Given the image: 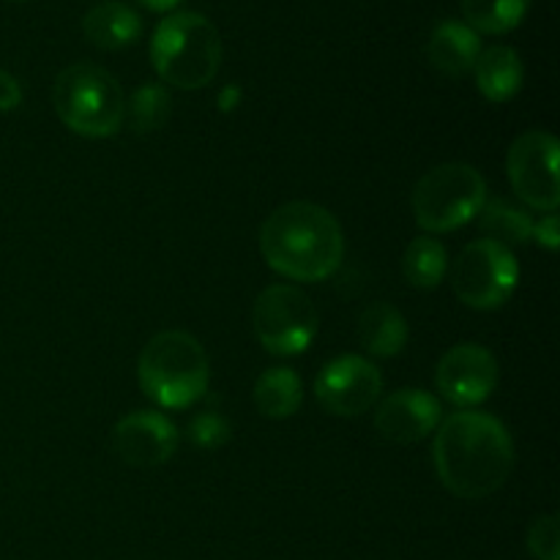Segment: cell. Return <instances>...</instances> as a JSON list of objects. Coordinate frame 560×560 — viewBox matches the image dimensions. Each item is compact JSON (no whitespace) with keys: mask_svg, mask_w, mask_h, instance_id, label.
I'll return each mask as SVG.
<instances>
[{"mask_svg":"<svg viewBox=\"0 0 560 560\" xmlns=\"http://www.w3.org/2000/svg\"><path fill=\"white\" fill-rule=\"evenodd\" d=\"M432 459L441 485L463 501L495 495L514 470V441L506 424L485 410H459L438 427Z\"/></svg>","mask_w":560,"mask_h":560,"instance_id":"cell-1","label":"cell"},{"mask_svg":"<svg viewBox=\"0 0 560 560\" xmlns=\"http://www.w3.org/2000/svg\"><path fill=\"white\" fill-rule=\"evenodd\" d=\"M260 252L268 268L279 277L293 282H323L342 266V224L317 202H288L262 222Z\"/></svg>","mask_w":560,"mask_h":560,"instance_id":"cell-2","label":"cell"},{"mask_svg":"<svg viewBox=\"0 0 560 560\" xmlns=\"http://www.w3.org/2000/svg\"><path fill=\"white\" fill-rule=\"evenodd\" d=\"M137 381L153 405L164 410H186L206 397L211 383L206 348L178 328L156 334L137 359Z\"/></svg>","mask_w":560,"mask_h":560,"instance_id":"cell-3","label":"cell"},{"mask_svg":"<svg viewBox=\"0 0 560 560\" xmlns=\"http://www.w3.org/2000/svg\"><path fill=\"white\" fill-rule=\"evenodd\" d=\"M151 63L162 82L180 91L211 85L222 66V38L208 16L175 11L156 25L151 36Z\"/></svg>","mask_w":560,"mask_h":560,"instance_id":"cell-4","label":"cell"},{"mask_svg":"<svg viewBox=\"0 0 560 560\" xmlns=\"http://www.w3.org/2000/svg\"><path fill=\"white\" fill-rule=\"evenodd\" d=\"M52 104L58 118L88 140L118 135L126 120V98L118 80L93 63L66 66L55 80Z\"/></svg>","mask_w":560,"mask_h":560,"instance_id":"cell-5","label":"cell"},{"mask_svg":"<svg viewBox=\"0 0 560 560\" xmlns=\"http://www.w3.org/2000/svg\"><path fill=\"white\" fill-rule=\"evenodd\" d=\"M487 202V180L474 164L446 162L432 167L413 186L416 224L427 233H452L479 217Z\"/></svg>","mask_w":560,"mask_h":560,"instance_id":"cell-6","label":"cell"},{"mask_svg":"<svg viewBox=\"0 0 560 560\" xmlns=\"http://www.w3.org/2000/svg\"><path fill=\"white\" fill-rule=\"evenodd\" d=\"M252 328L268 353L299 355L315 342L320 312L299 284H271L257 295Z\"/></svg>","mask_w":560,"mask_h":560,"instance_id":"cell-7","label":"cell"},{"mask_svg":"<svg viewBox=\"0 0 560 560\" xmlns=\"http://www.w3.org/2000/svg\"><path fill=\"white\" fill-rule=\"evenodd\" d=\"M520 284V262L509 246L479 238L465 246L452 266L454 295L479 312L501 310Z\"/></svg>","mask_w":560,"mask_h":560,"instance_id":"cell-8","label":"cell"},{"mask_svg":"<svg viewBox=\"0 0 560 560\" xmlns=\"http://www.w3.org/2000/svg\"><path fill=\"white\" fill-rule=\"evenodd\" d=\"M560 145L550 131H525L509 148L506 173L512 189L528 208L541 213H556L560 202L558 175Z\"/></svg>","mask_w":560,"mask_h":560,"instance_id":"cell-9","label":"cell"},{"mask_svg":"<svg viewBox=\"0 0 560 560\" xmlns=\"http://www.w3.org/2000/svg\"><path fill=\"white\" fill-rule=\"evenodd\" d=\"M383 392V375L364 355H339L328 361L315 381V399L331 416L366 413L375 408Z\"/></svg>","mask_w":560,"mask_h":560,"instance_id":"cell-10","label":"cell"},{"mask_svg":"<svg viewBox=\"0 0 560 560\" xmlns=\"http://www.w3.org/2000/svg\"><path fill=\"white\" fill-rule=\"evenodd\" d=\"M498 359L479 342L454 345L435 370V386L459 410H474L498 388Z\"/></svg>","mask_w":560,"mask_h":560,"instance_id":"cell-11","label":"cell"},{"mask_svg":"<svg viewBox=\"0 0 560 560\" xmlns=\"http://www.w3.org/2000/svg\"><path fill=\"white\" fill-rule=\"evenodd\" d=\"M178 427L159 410H135L113 430V448L131 468H156L178 452Z\"/></svg>","mask_w":560,"mask_h":560,"instance_id":"cell-12","label":"cell"},{"mask_svg":"<svg viewBox=\"0 0 560 560\" xmlns=\"http://www.w3.org/2000/svg\"><path fill=\"white\" fill-rule=\"evenodd\" d=\"M443 421V408L438 397L424 388H399L381 399L375 410V430L383 441L410 446L424 441Z\"/></svg>","mask_w":560,"mask_h":560,"instance_id":"cell-13","label":"cell"},{"mask_svg":"<svg viewBox=\"0 0 560 560\" xmlns=\"http://www.w3.org/2000/svg\"><path fill=\"white\" fill-rule=\"evenodd\" d=\"M481 55V38L479 33L470 31L465 22L446 20L432 31L430 42H427V58H430L432 69H438L446 77H465L474 71L476 60Z\"/></svg>","mask_w":560,"mask_h":560,"instance_id":"cell-14","label":"cell"},{"mask_svg":"<svg viewBox=\"0 0 560 560\" xmlns=\"http://www.w3.org/2000/svg\"><path fill=\"white\" fill-rule=\"evenodd\" d=\"M474 77H476V88H479V93L487 98V102L503 104L523 91V82H525L523 58L517 55V49L503 47V44H498V47H490V49H481L479 60H476L474 66Z\"/></svg>","mask_w":560,"mask_h":560,"instance_id":"cell-15","label":"cell"},{"mask_svg":"<svg viewBox=\"0 0 560 560\" xmlns=\"http://www.w3.org/2000/svg\"><path fill=\"white\" fill-rule=\"evenodd\" d=\"M82 33H85L93 47L115 52V49L131 47L140 38L142 20L126 3L104 0V3H96L88 11L85 20H82Z\"/></svg>","mask_w":560,"mask_h":560,"instance_id":"cell-16","label":"cell"},{"mask_svg":"<svg viewBox=\"0 0 560 560\" xmlns=\"http://www.w3.org/2000/svg\"><path fill=\"white\" fill-rule=\"evenodd\" d=\"M359 342L375 359H394L408 342V320L386 301H375L359 317Z\"/></svg>","mask_w":560,"mask_h":560,"instance_id":"cell-17","label":"cell"},{"mask_svg":"<svg viewBox=\"0 0 560 560\" xmlns=\"http://www.w3.org/2000/svg\"><path fill=\"white\" fill-rule=\"evenodd\" d=\"M252 399L266 419H290L293 413H299L301 402H304V383H301L299 372L290 370V366H268L257 377Z\"/></svg>","mask_w":560,"mask_h":560,"instance_id":"cell-18","label":"cell"},{"mask_svg":"<svg viewBox=\"0 0 560 560\" xmlns=\"http://www.w3.org/2000/svg\"><path fill=\"white\" fill-rule=\"evenodd\" d=\"M479 217L481 233L490 241H495V244L509 246V249L528 244L530 233H534V219L528 217V211L517 208L514 202L503 200V197L487 200Z\"/></svg>","mask_w":560,"mask_h":560,"instance_id":"cell-19","label":"cell"},{"mask_svg":"<svg viewBox=\"0 0 560 560\" xmlns=\"http://www.w3.org/2000/svg\"><path fill=\"white\" fill-rule=\"evenodd\" d=\"M530 3L534 0H459V9L470 31L503 36L525 20Z\"/></svg>","mask_w":560,"mask_h":560,"instance_id":"cell-20","label":"cell"},{"mask_svg":"<svg viewBox=\"0 0 560 560\" xmlns=\"http://www.w3.org/2000/svg\"><path fill=\"white\" fill-rule=\"evenodd\" d=\"M402 273L413 288L435 290L448 273L446 246L430 235H419L408 244L402 257Z\"/></svg>","mask_w":560,"mask_h":560,"instance_id":"cell-21","label":"cell"},{"mask_svg":"<svg viewBox=\"0 0 560 560\" xmlns=\"http://www.w3.org/2000/svg\"><path fill=\"white\" fill-rule=\"evenodd\" d=\"M170 109H173V98L167 88L159 82H145L126 102V120L137 135H148V131L162 129L164 120L170 118Z\"/></svg>","mask_w":560,"mask_h":560,"instance_id":"cell-22","label":"cell"},{"mask_svg":"<svg viewBox=\"0 0 560 560\" xmlns=\"http://www.w3.org/2000/svg\"><path fill=\"white\" fill-rule=\"evenodd\" d=\"M230 424L228 419H224L219 410H202V413H197L195 419L189 421V441L195 443L197 448H206V452H211V448H222L224 443L230 441Z\"/></svg>","mask_w":560,"mask_h":560,"instance_id":"cell-23","label":"cell"},{"mask_svg":"<svg viewBox=\"0 0 560 560\" xmlns=\"http://www.w3.org/2000/svg\"><path fill=\"white\" fill-rule=\"evenodd\" d=\"M528 550L536 560H560V528L556 514L534 520L528 530Z\"/></svg>","mask_w":560,"mask_h":560,"instance_id":"cell-24","label":"cell"},{"mask_svg":"<svg viewBox=\"0 0 560 560\" xmlns=\"http://www.w3.org/2000/svg\"><path fill=\"white\" fill-rule=\"evenodd\" d=\"M530 238L539 241L545 249L556 252L558 244H560V228H558V213H545V217L539 219V222H534V233H530Z\"/></svg>","mask_w":560,"mask_h":560,"instance_id":"cell-25","label":"cell"},{"mask_svg":"<svg viewBox=\"0 0 560 560\" xmlns=\"http://www.w3.org/2000/svg\"><path fill=\"white\" fill-rule=\"evenodd\" d=\"M22 104V88L5 69H0V113H11Z\"/></svg>","mask_w":560,"mask_h":560,"instance_id":"cell-26","label":"cell"},{"mask_svg":"<svg viewBox=\"0 0 560 560\" xmlns=\"http://www.w3.org/2000/svg\"><path fill=\"white\" fill-rule=\"evenodd\" d=\"M140 3L145 5V9L159 11V14H164V11H173L175 5L180 3V0H140Z\"/></svg>","mask_w":560,"mask_h":560,"instance_id":"cell-27","label":"cell"}]
</instances>
